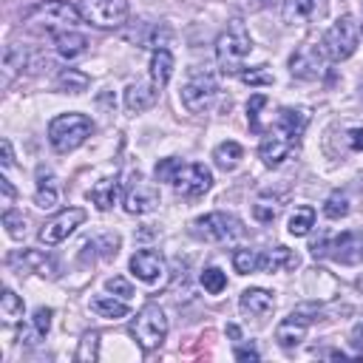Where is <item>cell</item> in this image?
Wrapping results in <instances>:
<instances>
[{
  "label": "cell",
  "instance_id": "cell-34",
  "mask_svg": "<svg viewBox=\"0 0 363 363\" xmlns=\"http://www.w3.org/2000/svg\"><path fill=\"white\" fill-rule=\"evenodd\" d=\"M269 105V96L267 94H252L250 102H247V122H250V130L252 133H264V125H261V108Z\"/></svg>",
  "mask_w": 363,
  "mask_h": 363
},
{
  "label": "cell",
  "instance_id": "cell-12",
  "mask_svg": "<svg viewBox=\"0 0 363 363\" xmlns=\"http://www.w3.org/2000/svg\"><path fill=\"white\" fill-rule=\"evenodd\" d=\"M82 221H85V210H82V207L60 210L54 218H48V221L43 224V230H40V241H43L45 247H54V244L65 241Z\"/></svg>",
  "mask_w": 363,
  "mask_h": 363
},
{
  "label": "cell",
  "instance_id": "cell-40",
  "mask_svg": "<svg viewBox=\"0 0 363 363\" xmlns=\"http://www.w3.org/2000/svg\"><path fill=\"white\" fill-rule=\"evenodd\" d=\"M105 289H108V292H113V295H116V298H122V301H130V298H133L130 284H128L125 278H119V275L108 278V281H105Z\"/></svg>",
  "mask_w": 363,
  "mask_h": 363
},
{
  "label": "cell",
  "instance_id": "cell-13",
  "mask_svg": "<svg viewBox=\"0 0 363 363\" xmlns=\"http://www.w3.org/2000/svg\"><path fill=\"white\" fill-rule=\"evenodd\" d=\"M162 196H159V187L153 182H145L139 173L133 176V184L130 190L125 193V210L130 216H145V213H153L159 207Z\"/></svg>",
  "mask_w": 363,
  "mask_h": 363
},
{
  "label": "cell",
  "instance_id": "cell-7",
  "mask_svg": "<svg viewBox=\"0 0 363 363\" xmlns=\"http://www.w3.org/2000/svg\"><path fill=\"white\" fill-rule=\"evenodd\" d=\"M312 255H329L332 261L337 264H346V267H354V264H363V233L357 230H349V233H340L335 238H323V241H315L312 244Z\"/></svg>",
  "mask_w": 363,
  "mask_h": 363
},
{
  "label": "cell",
  "instance_id": "cell-4",
  "mask_svg": "<svg viewBox=\"0 0 363 363\" xmlns=\"http://www.w3.org/2000/svg\"><path fill=\"white\" fill-rule=\"evenodd\" d=\"M357 45H360V23L352 14H343L340 20H335L320 40V48L332 62L349 60L357 51Z\"/></svg>",
  "mask_w": 363,
  "mask_h": 363
},
{
  "label": "cell",
  "instance_id": "cell-2",
  "mask_svg": "<svg viewBox=\"0 0 363 363\" xmlns=\"http://www.w3.org/2000/svg\"><path fill=\"white\" fill-rule=\"evenodd\" d=\"M252 37L241 20H230L227 28L216 40V60L221 74H241L244 60L252 54Z\"/></svg>",
  "mask_w": 363,
  "mask_h": 363
},
{
  "label": "cell",
  "instance_id": "cell-1",
  "mask_svg": "<svg viewBox=\"0 0 363 363\" xmlns=\"http://www.w3.org/2000/svg\"><path fill=\"white\" fill-rule=\"evenodd\" d=\"M156 182H170L173 190L184 199H199L204 196L210 187H213V173L199 164V162H179L176 156H167V159H159L156 167Z\"/></svg>",
  "mask_w": 363,
  "mask_h": 363
},
{
  "label": "cell",
  "instance_id": "cell-14",
  "mask_svg": "<svg viewBox=\"0 0 363 363\" xmlns=\"http://www.w3.org/2000/svg\"><path fill=\"white\" fill-rule=\"evenodd\" d=\"M130 275L142 284H156L162 275H164V261L156 250H136L130 255Z\"/></svg>",
  "mask_w": 363,
  "mask_h": 363
},
{
  "label": "cell",
  "instance_id": "cell-46",
  "mask_svg": "<svg viewBox=\"0 0 363 363\" xmlns=\"http://www.w3.org/2000/svg\"><path fill=\"white\" fill-rule=\"evenodd\" d=\"M349 145H352L354 150L363 147V128H352V130H349Z\"/></svg>",
  "mask_w": 363,
  "mask_h": 363
},
{
  "label": "cell",
  "instance_id": "cell-3",
  "mask_svg": "<svg viewBox=\"0 0 363 363\" xmlns=\"http://www.w3.org/2000/svg\"><path fill=\"white\" fill-rule=\"evenodd\" d=\"M94 133V122L85 113H60L48 122V142L57 153L77 150Z\"/></svg>",
  "mask_w": 363,
  "mask_h": 363
},
{
  "label": "cell",
  "instance_id": "cell-27",
  "mask_svg": "<svg viewBox=\"0 0 363 363\" xmlns=\"http://www.w3.org/2000/svg\"><path fill=\"white\" fill-rule=\"evenodd\" d=\"M91 312L99 315V318L116 320V318H125V315H128V301H122V298H116V295H96V298L91 301Z\"/></svg>",
  "mask_w": 363,
  "mask_h": 363
},
{
  "label": "cell",
  "instance_id": "cell-19",
  "mask_svg": "<svg viewBox=\"0 0 363 363\" xmlns=\"http://www.w3.org/2000/svg\"><path fill=\"white\" fill-rule=\"evenodd\" d=\"M88 199L94 201V207L96 210H111L113 204H119V199H122V182H119V176H105V179H99L91 190H88Z\"/></svg>",
  "mask_w": 363,
  "mask_h": 363
},
{
  "label": "cell",
  "instance_id": "cell-9",
  "mask_svg": "<svg viewBox=\"0 0 363 363\" xmlns=\"http://www.w3.org/2000/svg\"><path fill=\"white\" fill-rule=\"evenodd\" d=\"M193 233H196L199 238H204V241H230V238L244 235V224H241L235 216L216 210V213L199 216V218L193 221Z\"/></svg>",
  "mask_w": 363,
  "mask_h": 363
},
{
  "label": "cell",
  "instance_id": "cell-44",
  "mask_svg": "<svg viewBox=\"0 0 363 363\" xmlns=\"http://www.w3.org/2000/svg\"><path fill=\"white\" fill-rule=\"evenodd\" d=\"M352 346L357 349V354H363V323H357L352 329Z\"/></svg>",
  "mask_w": 363,
  "mask_h": 363
},
{
  "label": "cell",
  "instance_id": "cell-16",
  "mask_svg": "<svg viewBox=\"0 0 363 363\" xmlns=\"http://www.w3.org/2000/svg\"><path fill=\"white\" fill-rule=\"evenodd\" d=\"M238 306L244 315L250 318H267L272 309H275V295L269 289H261V286H252V289H244L241 298H238Z\"/></svg>",
  "mask_w": 363,
  "mask_h": 363
},
{
  "label": "cell",
  "instance_id": "cell-26",
  "mask_svg": "<svg viewBox=\"0 0 363 363\" xmlns=\"http://www.w3.org/2000/svg\"><path fill=\"white\" fill-rule=\"evenodd\" d=\"M295 267H298V255L286 247L261 252V272H281V269H295Z\"/></svg>",
  "mask_w": 363,
  "mask_h": 363
},
{
  "label": "cell",
  "instance_id": "cell-11",
  "mask_svg": "<svg viewBox=\"0 0 363 363\" xmlns=\"http://www.w3.org/2000/svg\"><path fill=\"white\" fill-rule=\"evenodd\" d=\"M326 71V54L320 45L303 43L289 57V74L298 79H320Z\"/></svg>",
  "mask_w": 363,
  "mask_h": 363
},
{
  "label": "cell",
  "instance_id": "cell-17",
  "mask_svg": "<svg viewBox=\"0 0 363 363\" xmlns=\"http://www.w3.org/2000/svg\"><path fill=\"white\" fill-rule=\"evenodd\" d=\"M306 329H309V320L301 318L295 309L289 312V318H284L278 326H275V343L281 349H295L303 337H306Z\"/></svg>",
  "mask_w": 363,
  "mask_h": 363
},
{
  "label": "cell",
  "instance_id": "cell-45",
  "mask_svg": "<svg viewBox=\"0 0 363 363\" xmlns=\"http://www.w3.org/2000/svg\"><path fill=\"white\" fill-rule=\"evenodd\" d=\"M0 190H3V204H11L14 201V187L9 179H0Z\"/></svg>",
  "mask_w": 363,
  "mask_h": 363
},
{
  "label": "cell",
  "instance_id": "cell-21",
  "mask_svg": "<svg viewBox=\"0 0 363 363\" xmlns=\"http://www.w3.org/2000/svg\"><path fill=\"white\" fill-rule=\"evenodd\" d=\"M292 150V142H286L281 133H275V130H269L264 139H261V145H258V156H261V162L267 164V167H278L284 159H286V153Z\"/></svg>",
  "mask_w": 363,
  "mask_h": 363
},
{
  "label": "cell",
  "instance_id": "cell-28",
  "mask_svg": "<svg viewBox=\"0 0 363 363\" xmlns=\"http://www.w3.org/2000/svg\"><path fill=\"white\" fill-rule=\"evenodd\" d=\"M213 159H216V164H218L221 170H235V167H238V162L244 159V147H241L238 142L227 139V142L216 145V150H213Z\"/></svg>",
  "mask_w": 363,
  "mask_h": 363
},
{
  "label": "cell",
  "instance_id": "cell-35",
  "mask_svg": "<svg viewBox=\"0 0 363 363\" xmlns=\"http://www.w3.org/2000/svg\"><path fill=\"white\" fill-rule=\"evenodd\" d=\"M323 213H326L329 218H343V216H349V196H346L343 190H332V193L326 196V201H323Z\"/></svg>",
  "mask_w": 363,
  "mask_h": 363
},
{
  "label": "cell",
  "instance_id": "cell-18",
  "mask_svg": "<svg viewBox=\"0 0 363 363\" xmlns=\"http://www.w3.org/2000/svg\"><path fill=\"white\" fill-rule=\"evenodd\" d=\"M323 6H326L323 0H284L281 17L286 26H303L318 14H323Z\"/></svg>",
  "mask_w": 363,
  "mask_h": 363
},
{
  "label": "cell",
  "instance_id": "cell-47",
  "mask_svg": "<svg viewBox=\"0 0 363 363\" xmlns=\"http://www.w3.org/2000/svg\"><path fill=\"white\" fill-rule=\"evenodd\" d=\"M227 332H230V337H235V340L241 337V332H238V326H227Z\"/></svg>",
  "mask_w": 363,
  "mask_h": 363
},
{
  "label": "cell",
  "instance_id": "cell-42",
  "mask_svg": "<svg viewBox=\"0 0 363 363\" xmlns=\"http://www.w3.org/2000/svg\"><path fill=\"white\" fill-rule=\"evenodd\" d=\"M258 349L252 346H235V360H258Z\"/></svg>",
  "mask_w": 363,
  "mask_h": 363
},
{
  "label": "cell",
  "instance_id": "cell-43",
  "mask_svg": "<svg viewBox=\"0 0 363 363\" xmlns=\"http://www.w3.org/2000/svg\"><path fill=\"white\" fill-rule=\"evenodd\" d=\"M0 150H3V167H11V164H14V153H11V142H9V139H3V142H0Z\"/></svg>",
  "mask_w": 363,
  "mask_h": 363
},
{
  "label": "cell",
  "instance_id": "cell-23",
  "mask_svg": "<svg viewBox=\"0 0 363 363\" xmlns=\"http://www.w3.org/2000/svg\"><path fill=\"white\" fill-rule=\"evenodd\" d=\"M156 96H159V88H156L150 79H147V82H133V85L125 88V108L133 111V113L147 111V108L156 102Z\"/></svg>",
  "mask_w": 363,
  "mask_h": 363
},
{
  "label": "cell",
  "instance_id": "cell-10",
  "mask_svg": "<svg viewBox=\"0 0 363 363\" xmlns=\"http://www.w3.org/2000/svg\"><path fill=\"white\" fill-rule=\"evenodd\" d=\"M79 11L99 28H116L128 20V0H82Z\"/></svg>",
  "mask_w": 363,
  "mask_h": 363
},
{
  "label": "cell",
  "instance_id": "cell-22",
  "mask_svg": "<svg viewBox=\"0 0 363 363\" xmlns=\"http://www.w3.org/2000/svg\"><path fill=\"white\" fill-rule=\"evenodd\" d=\"M34 204L40 210H54L60 204V190H57V179L48 167H37V193H34Z\"/></svg>",
  "mask_w": 363,
  "mask_h": 363
},
{
  "label": "cell",
  "instance_id": "cell-24",
  "mask_svg": "<svg viewBox=\"0 0 363 363\" xmlns=\"http://www.w3.org/2000/svg\"><path fill=\"white\" fill-rule=\"evenodd\" d=\"M54 48H57V54L62 57V60H77V57H82L85 51H88V40H85V34H79V31H57L54 34Z\"/></svg>",
  "mask_w": 363,
  "mask_h": 363
},
{
  "label": "cell",
  "instance_id": "cell-8",
  "mask_svg": "<svg viewBox=\"0 0 363 363\" xmlns=\"http://www.w3.org/2000/svg\"><path fill=\"white\" fill-rule=\"evenodd\" d=\"M216 96H218V85H216L213 74H207V71H193L187 77V82L182 85V105L187 113L210 111Z\"/></svg>",
  "mask_w": 363,
  "mask_h": 363
},
{
  "label": "cell",
  "instance_id": "cell-20",
  "mask_svg": "<svg viewBox=\"0 0 363 363\" xmlns=\"http://www.w3.org/2000/svg\"><path fill=\"white\" fill-rule=\"evenodd\" d=\"M11 264H20L28 272H37L43 278H54L57 275V264L45 250H20L17 255H11Z\"/></svg>",
  "mask_w": 363,
  "mask_h": 363
},
{
  "label": "cell",
  "instance_id": "cell-38",
  "mask_svg": "<svg viewBox=\"0 0 363 363\" xmlns=\"http://www.w3.org/2000/svg\"><path fill=\"white\" fill-rule=\"evenodd\" d=\"M3 227L9 230L11 238H23L26 235V216L17 210H6L3 213Z\"/></svg>",
  "mask_w": 363,
  "mask_h": 363
},
{
  "label": "cell",
  "instance_id": "cell-33",
  "mask_svg": "<svg viewBox=\"0 0 363 363\" xmlns=\"http://www.w3.org/2000/svg\"><path fill=\"white\" fill-rule=\"evenodd\" d=\"M281 213V204H278V199L275 196H258L255 199V204H252V216H255V221H261V224H269V221H275V216Z\"/></svg>",
  "mask_w": 363,
  "mask_h": 363
},
{
  "label": "cell",
  "instance_id": "cell-29",
  "mask_svg": "<svg viewBox=\"0 0 363 363\" xmlns=\"http://www.w3.org/2000/svg\"><path fill=\"white\" fill-rule=\"evenodd\" d=\"M23 312H26L23 298L14 289H3V295H0V318L11 326V323H17L23 318Z\"/></svg>",
  "mask_w": 363,
  "mask_h": 363
},
{
  "label": "cell",
  "instance_id": "cell-48",
  "mask_svg": "<svg viewBox=\"0 0 363 363\" xmlns=\"http://www.w3.org/2000/svg\"><path fill=\"white\" fill-rule=\"evenodd\" d=\"M357 289H360V292H363V278H357Z\"/></svg>",
  "mask_w": 363,
  "mask_h": 363
},
{
  "label": "cell",
  "instance_id": "cell-6",
  "mask_svg": "<svg viewBox=\"0 0 363 363\" xmlns=\"http://www.w3.org/2000/svg\"><path fill=\"white\" fill-rule=\"evenodd\" d=\"M79 17H82V11L77 9V6H71V3H65V0H48V3H40V6H34L31 11H26V23H34V26H43V28H48V31H68V28H74L77 23H79Z\"/></svg>",
  "mask_w": 363,
  "mask_h": 363
},
{
  "label": "cell",
  "instance_id": "cell-41",
  "mask_svg": "<svg viewBox=\"0 0 363 363\" xmlns=\"http://www.w3.org/2000/svg\"><path fill=\"white\" fill-rule=\"evenodd\" d=\"M51 318H54V312H51L48 306H37L34 315H31V323H34V329H37L43 337H45L48 329H51Z\"/></svg>",
  "mask_w": 363,
  "mask_h": 363
},
{
  "label": "cell",
  "instance_id": "cell-5",
  "mask_svg": "<svg viewBox=\"0 0 363 363\" xmlns=\"http://www.w3.org/2000/svg\"><path fill=\"white\" fill-rule=\"evenodd\" d=\"M130 337L145 349V352H153L162 346V340L167 337V318H164V309L159 303H145L133 320H130Z\"/></svg>",
  "mask_w": 363,
  "mask_h": 363
},
{
  "label": "cell",
  "instance_id": "cell-30",
  "mask_svg": "<svg viewBox=\"0 0 363 363\" xmlns=\"http://www.w3.org/2000/svg\"><path fill=\"white\" fill-rule=\"evenodd\" d=\"M88 74L85 71H77V68H62L60 77H57V85L62 94H82L88 91Z\"/></svg>",
  "mask_w": 363,
  "mask_h": 363
},
{
  "label": "cell",
  "instance_id": "cell-15",
  "mask_svg": "<svg viewBox=\"0 0 363 363\" xmlns=\"http://www.w3.org/2000/svg\"><path fill=\"white\" fill-rule=\"evenodd\" d=\"M306 122H309V113H306L303 108H281V111L275 113V122H272L269 130L281 133L286 142L295 145V142L301 139V133L306 130Z\"/></svg>",
  "mask_w": 363,
  "mask_h": 363
},
{
  "label": "cell",
  "instance_id": "cell-36",
  "mask_svg": "<svg viewBox=\"0 0 363 363\" xmlns=\"http://www.w3.org/2000/svg\"><path fill=\"white\" fill-rule=\"evenodd\" d=\"M201 286H204V292L218 295V292L227 289V275H224L218 267H207V269L201 272Z\"/></svg>",
  "mask_w": 363,
  "mask_h": 363
},
{
  "label": "cell",
  "instance_id": "cell-31",
  "mask_svg": "<svg viewBox=\"0 0 363 363\" xmlns=\"http://www.w3.org/2000/svg\"><path fill=\"white\" fill-rule=\"evenodd\" d=\"M312 227H315V210L312 207H295V213L289 216V224H286L289 235H295V238L309 235Z\"/></svg>",
  "mask_w": 363,
  "mask_h": 363
},
{
  "label": "cell",
  "instance_id": "cell-37",
  "mask_svg": "<svg viewBox=\"0 0 363 363\" xmlns=\"http://www.w3.org/2000/svg\"><path fill=\"white\" fill-rule=\"evenodd\" d=\"M99 357V332H85L79 340L77 360H96Z\"/></svg>",
  "mask_w": 363,
  "mask_h": 363
},
{
  "label": "cell",
  "instance_id": "cell-39",
  "mask_svg": "<svg viewBox=\"0 0 363 363\" xmlns=\"http://www.w3.org/2000/svg\"><path fill=\"white\" fill-rule=\"evenodd\" d=\"M238 77H241L247 85H272V82H275V77L269 74V68H267V65H258V68L241 71Z\"/></svg>",
  "mask_w": 363,
  "mask_h": 363
},
{
  "label": "cell",
  "instance_id": "cell-25",
  "mask_svg": "<svg viewBox=\"0 0 363 363\" xmlns=\"http://www.w3.org/2000/svg\"><path fill=\"white\" fill-rule=\"evenodd\" d=\"M173 54L167 51V48H156L153 54H150V82L162 91L167 82H170V77H173Z\"/></svg>",
  "mask_w": 363,
  "mask_h": 363
},
{
  "label": "cell",
  "instance_id": "cell-32",
  "mask_svg": "<svg viewBox=\"0 0 363 363\" xmlns=\"http://www.w3.org/2000/svg\"><path fill=\"white\" fill-rule=\"evenodd\" d=\"M233 267L238 275L261 272V250H235L233 252Z\"/></svg>",
  "mask_w": 363,
  "mask_h": 363
}]
</instances>
